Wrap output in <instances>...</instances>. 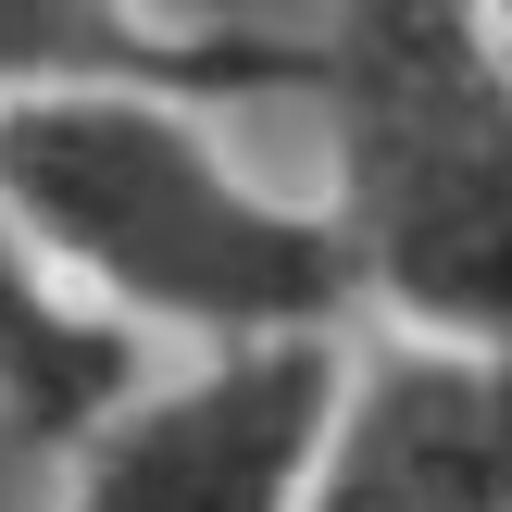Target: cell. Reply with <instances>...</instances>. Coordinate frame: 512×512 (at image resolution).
Returning a JSON list of instances; mask_svg holds the SVG:
<instances>
[{
  "label": "cell",
  "instance_id": "6da1fadb",
  "mask_svg": "<svg viewBox=\"0 0 512 512\" xmlns=\"http://www.w3.org/2000/svg\"><path fill=\"white\" fill-rule=\"evenodd\" d=\"M0 225L50 288H88L100 325L138 313L213 350L338 338L363 300L313 200H275L175 100H13L0 113Z\"/></svg>",
  "mask_w": 512,
  "mask_h": 512
},
{
  "label": "cell",
  "instance_id": "7a4b0ae2",
  "mask_svg": "<svg viewBox=\"0 0 512 512\" xmlns=\"http://www.w3.org/2000/svg\"><path fill=\"white\" fill-rule=\"evenodd\" d=\"M325 113V238L350 300L400 313L425 350H500L512 313V75L488 13H413V0H338L313 13Z\"/></svg>",
  "mask_w": 512,
  "mask_h": 512
},
{
  "label": "cell",
  "instance_id": "3957f363",
  "mask_svg": "<svg viewBox=\"0 0 512 512\" xmlns=\"http://www.w3.org/2000/svg\"><path fill=\"white\" fill-rule=\"evenodd\" d=\"M350 338L213 350L175 388H138L50 463V512H288L313 475Z\"/></svg>",
  "mask_w": 512,
  "mask_h": 512
},
{
  "label": "cell",
  "instance_id": "277c9868",
  "mask_svg": "<svg viewBox=\"0 0 512 512\" xmlns=\"http://www.w3.org/2000/svg\"><path fill=\"white\" fill-rule=\"evenodd\" d=\"M288 512H512V388L500 350L375 338L338 350L313 475Z\"/></svg>",
  "mask_w": 512,
  "mask_h": 512
},
{
  "label": "cell",
  "instance_id": "5b68a950",
  "mask_svg": "<svg viewBox=\"0 0 512 512\" xmlns=\"http://www.w3.org/2000/svg\"><path fill=\"white\" fill-rule=\"evenodd\" d=\"M313 75V13H113V0H0V113L13 100H263Z\"/></svg>",
  "mask_w": 512,
  "mask_h": 512
},
{
  "label": "cell",
  "instance_id": "8992f818",
  "mask_svg": "<svg viewBox=\"0 0 512 512\" xmlns=\"http://www.w3.org/2000/svg\"><path fill=\"white\" fill-rule=\"evenodd\" d=\"M113 400H138V338L100 325L88 300H63L38 275V250L0 225V425L38 463H63Z\"/></svg>",
  "mask_w": 512,
  "mask_h": 512
}]
</instances>
